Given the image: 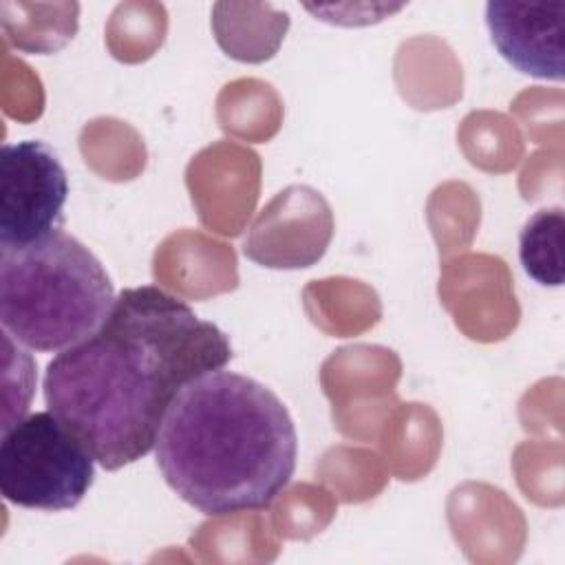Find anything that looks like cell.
<instances>
[{"label":"cell","mask_w":565,"mask_h":565,"mask_svg":"<svg viewBox=\"0 0 565 565\" xmlns=\"http://www.w3.org/2000/svg\"><path fill=\"white\" fill-rule=\"evenodd\" d=\"M232 355L230 338L181 298L128 287L93 335L46 364L44 399L104 470H119L154 450L177 393Z\"/></svg>","instance_id":"obj_1"},{"label":"cell","mask_w":565,"mask_h":565,"mask_svg":"<svg viewBox=\"0 0 565 565\" xmlns=\"http://www.w3.org/2000/svg\"><path fill=\"white\" fill-rule=\"evenodd\" d=\"M154 461L194 510L227 516L267 508L291 481L298 435L287 406L254 377L210 371L163 415Z\"/></svg>","instance_id":"obj_2"},{"label":"cell","mask_w":565,"mask_h":565,"mask_svg":"<svg viewBox=\"0 0 565 565\" xmlns=\"http://www.w3.org/2000/svg\"><path fill=\"white\" fill-rule=\"evenodd\" d=\"M115 298L99 258L64 230L24 247H0L2 333L33 351H64L86 340Z\"/></svg>","instance_id":"obj_3"},{"label":"cell","mask_w":565,"mask_h":565,"mask_svg":"<svg viewBox=\"0 0 565 565\" xmlns=\"http://www.w3.org/2000/svg\"><path fill=\"white\" fill-rule=\"evenodd\" d=\"M95 481V457L51 411L2 428L0 492L4 501L44 512L75 508Z\"/></svg>","instance_id":"obj_4"},{"label":"cell","mask_w":565,"mask_h":565,"mask_svg":"<svg viewBox=\"0 0 565 565\" xmlns=\"http://www.w3.org/2000/svg\"><path fill=\"white\" fill-rule=\"evenodd\" d=\"M66 170L57 152L24 139L0 148V247H24L64 223Z\"/></svg>","instance_id":"obj_5"},{"label":"cell","mask_w":565,"mask_h":565,"mask_svg":"<svg viewBox=\"0 0 565 565\" xmlns=\"http://www.w3.org/2000/svg\"><path fill=\"white\" fill-rule=\"evenodd\" d=\"M333 230L329 201L311 185L294 183L258 210L247 227L243 254L269 269L311 267L324 256Z\"/></svg>","instance_id":"obj_6"},{"label":"cell","mask_w":565,"mask_h":565,"mask_svg":"<svg viewBox=\"0 0 565 565\" xmlns=\"http://www.w3.org/2000/svg\"><path fill=\"white\" fill-rule=\"evenodd\" d=\"M486 24L499 55L519 73L563 82L565 77V2L490 0Z\"/></svg>","instance_id":"obj_7"},{"label":"cell","mask_w":565,"mask_h":565,"mask_svg":"<svg viewBox=\"0 0 565 565\" xmlns=\"http://www.w3.org/2000/svg\"><path fill=\"white\" fill-rule=\"evenodd\" d=\"M563 207H545L534 212L519 234V258L525 274L543 287H561L563 265Z\"/></svg>","instance_id":"obj_8"}]
</instances>
